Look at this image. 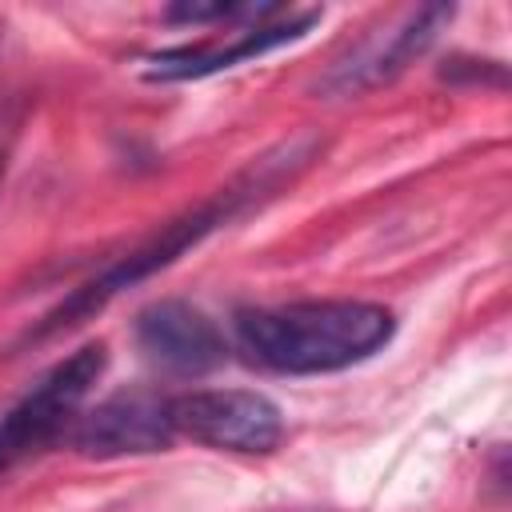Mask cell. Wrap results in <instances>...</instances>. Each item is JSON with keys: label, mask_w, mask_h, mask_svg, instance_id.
<instances>
[{"label": "cell", "mask_w": 512, "mask_h": 512, "mask_svg": "<svg viewBox=\"0 0 512 512\" xmlns=\"http://www.w3.org/2000/svg\"><path fill=\"white\" fill-rule=\"evenodd\" d=\"M324 152V140L320 136H292V140H280L272 144L268 152H260L244 172H236L216 196H208L204 204L172 216L168 224H160L152 236L136 240L128 252H120L116 260H108L92 280H84L80 288H72L40 324L36 332H28V340H48V336H60L76 324H84L88 316H96L108 300H116L120 292L136 288L140 280L164 272L168 264H176L188 248H196L200 240H208L212 232L228 228L232 220L248 216L252 208L268 204L272 196H280L316 156Z\"/></svg>", "instance_id": "6da1fadb"}, {"label": "cell", "mask_w": 512, "mask_h": 512, "mask_svg": "<svg viewBox=\"0 0 512 512\" xmlns=\"http://www.w3.org/2000/svg\"><path fill=\"white\" fill-rule=\"evenodd\" d=\"M232 328L252 364L280 376H320L372 360L396 336V316L372 300H292L240 308Z\"/></svg>", "instance_id": "7a4b0ae2"}, {"label": "cell", "mask_w": 512, "mask_h": 512, "mask_svg": "<svg viewBox=\"0 0 512 512\" xmlns=\"http://www.w3.org/2000/svg\"><path fill=\"white\" fill-rule=\"evenodd\" d=\"M108 364V348L84 344L68 352L60 364H52L4 416H0V480L12 476L20 464L52 448L80 416L84 396L100 380Z\"/></svg>", "instance_id": "3957f363"}, {"label": "cell", "mask_w": 512, "mask_h": 512, "mask_svg": "<svg viewBox=\"0 0 512 512\" xmlns=\"http://www.w3.org/2000/svg\"><path fill=\"white\" fill-rule=\"evenodd\" d=\"M176 436H192L216 452L268 456L284 440V412L256 388H192L168 396Z\"/></svg>", "instance_id": "277c9868"}, {"label": "cell", "mask_w": 512, "mask_h": 512, "mask_svg": "<svg viewBox=\"0 0 512 512\" xmlns=\"http://www.w3.org/2000/svg\"><path fill=\"white\" fill-rule=\"evenodd\" d=\"M452 12H456L452 4L408 8L396 24H384L368 36H360L312 88L328 100H344V96H364L372 88L392 84L436 44V36L452 20Z\"/></svg>", "instance_id": "5b68a950"}, {"label": "cell", "mask_w": 512, "mask_h": 512, "mask_svg": "<svg viewBox=\"0 0 512 512\" xmlns=\"http://www.w3.org/2000/svg\"><path fill=\"white\" fill-rule=\"evenodd\" d=\"M144 360L168 376H204L224 364L228 344L216 320L188 300H156L136 312L132 324Z\"/></svg>", "instance_id": "8992f818"}, {"label": "cell", "mask_w": 512, "mask_h": 512, "mask_svg": "<svg viewBox=\"0 0 512 512\" xmlns=\"http://www.w3.org/2000/svg\"><path fill=\"white\" fill-rule=\"evenodd\" d=\"M320 16H324V8H304V12L280 8V12L268 16V20L240 24L228 40L212 36V40H200V44H184V48L156 52V56H148L144 76H148V80H204V76H212V72L236 68V64L256 60V56L280 48V44L300 40Z\"/></svg>", "instance_id": "52a82bcc"}, {"label": "cell", "mask_w": 512, "mask_h": 512, "mask_svg": "<svg viewBox=\"0 0 512 512\" xmlns=\"http://www.w3.org/2000/svg\"><path fill=\"white\" fill-rule=\"evenodd\" d=\"M176 428L168 412V396L160 392H120L76 416L72 448L80 456L112 460V456H148L172 448Z\"/></svg>", "instance_id": "ba28073f"}, {"label": "cell", "mask_w": 512, "mask_h": 512, "mask_svg": "<svg viewBox=\"0 0 512 512\" xmlns=\"http://www.w3.org/2000/svg\"><path fill=\"white\" fill-rule=\"evenodd\" d=\"M12 140H16V120H12L8 112H0V188H4L8 156H12Z\"/></svg>", "instance_id": "9c48e42d"}]
</instances>
